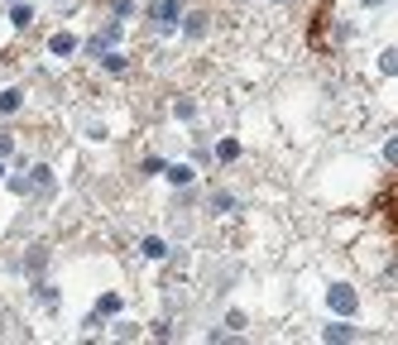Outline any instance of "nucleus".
I'll use <instances>...</instances> for the list:
<instances>
[{
  "instance_id": "nucleus-16",
  "label": "nucleus",
  "mask_w": 398,
  "mask_h": 345,
  "mask_svg": "<svg viewBox=\"0 0 398 345\" xmlns=\"http://www.w3.org/2000/svg\"><path fill=\"white\" fill-rule=\"evenodd\" d=\"M10 149H15V139H10V134H0V159H10Z\"/></svg>"
},
{
  "instance_id": "nucleus-14",
  "label": "nucleus",
  "mask_w": 398,
  "mask_h": 345,
  "mask_svg": "<svg viewBox=\"0 0 398 345\" xmlns=\"http://www.w3.org/2000/svg\"><path fill=\"white\" fill-rule=\"evenodd\" d=\"M10 192H20V197H25V192H34V183H29V178H10Z\"/></svg>"
},
{
  "instance_id": "nucleus-7",
  "label": "nucleus",
  "mask_w": 398,
  "mask_h": 345,
  "mask_svg": "<svg viewBox=\"0 0 398 345\" xmlns=\"http://www.w3.org/2000/svg\"><path fill=\"white\" fill-rule=\"evenodd\" d=\"M120 312V292H106V297H96V317H115Z\"/></svg>"
},
{
  "instance_id": "nucleus-19",
  "label": "nucleus",
  "mask_w": 398,
  "mask_h": 345,
  "mask_svg": "<svg viewBox=\"0 0 398 345\" xmlns=\"http://www.w3.org/2000/svg\"><path fill=\"white\" fill-rule=\"evenodd\" d=\"M370 5H374V0H370Z\"/></svg>"
},
{
  "instance_id": "nucleus-18",
  "label": "nucleus",
  "mask_w": 398,
  "mask_h": 345,
  "mask_svg": "<svg viewBox=\"0 0 398 345\" xmlns=\"http://www.w3.org/2000/svg\"><path fill=\"white\" fill-rule=\"evenodd\" d=\"M0 178H5V159H0Z\"/></svg>"
},
{
  "instance_id": "nucleus-5",
  "label": "nucleus",
  "mask_w": 398,
  "mask_h": 345,
  "mask_svg": "<svg viewBox=\"0 0 398 345\" xmlns=\"http://www.w3.org/2000/svg\"><path fill=\"white\" fill-rule=\"evenodd\" d=\"M10 25H15V29H29V25H34V5L15 0V5H10Z\"/></svg>"
},
{
  "instance_id": "nucleus-15",
  "label": "nucleus",
  "mask_w": 398,
  "mask_h": 345,
  "mask_svg": "<svg viewBox=\"0 0 398 345\" xmlns=\"http://www.w3.org/2000/svg\"><path fill=\"white\" fill-rule=\"evenodd\" d=\"M379 67H384V72H398V48H394V53H384V63H379Z\"/></svg>"
},
{
  "instance_id": "nucleus-10",
  "label": "nucleus",
  "mask_w": 398,
  "mask_h": 345,
  "mask_svg": "<svg viewBox=\"0 0 398 345\" xmlns=\"http://www.w3.org/2000/svg\"><path fill=\"white\" fill-rule=\"evenodd\" d=\"M384 207H389V226H394V235H398V183L389 187V202Z\"/></svg>"
},
{
  "instance_id": "nucleus-2",
  "label": "nucleus",
  "mask_w": 398,
  "mask_h": 345,
  "mask_svg": "<svg viewBox=\"0 0 398 345\" xmlns=\"http://www.w3.org/2000/svg\"><path fill=\"white\" fill-rule=\"evenodd\" d=\"M149 20L159 29H173V20H178V0H159V5H149Z\"/></svg>"
},
{
  "instance_id": "nucleus-4",
  "label": "nucleus",
  "mask_w": 398,
  "mask_h": 345,
  "mask_svg": "<svg viewBox=\"0 0 398 345\" xmlns=\"http://www.w3.org/2000/svg\"><path fill=\"white\" fill-rule=\"evenodd\" d=\"M20 106H25V91H20V86H5V91H0V115H15Z\"/></svg>"
},
{
  "instance_id": "nucleus-17",
  "label": "nucleus",
  "mask_w": 398,
  "mask_h": 345,
  "mask_svg": "<svg viewBox=\"0 0 398 345\" xmlns=\"http://www.w3.org/2000/svg\"><path fill=\"white\" fill-rule=\"evenodd\" d=\"M389 159H398V139H394V144H389Z\"/></svg>"
},
{
  "instance_id": "nucleus-9",
  "label": "nucleus",
  "mask_w": 398,
  "mask_h": 345,
  "mask_svg": "<svg viewBox=\"0 0 398 345\" xmlns=\"http://www.w3.org/2000/svg\"><path fill=\"white\" fill-rule=\"evenodd\" d=\"M168 183H192V163H168Z\"/></svg>"
},
{
  "instance_id": "nucleus-12",
  "label": "nucleus",
  "mask_w": 398,
  "mask_h": 345,
  "mask_svg": "<svg viewBox=\"0 0 398 345\" xmlns=\"http://www.w3.org/2000/svg\"><path fill=\"white\" fill-rule=\"evenodd\" d=\"M236 154H240V144H236V139H221V144H216V159H221V163H226V159H236Z\"/></svg>"
},
{
  "instance_id": "nucleus-13",
  "label": "nucleus",
  "mask_w": 398,
  "mask_h": 345,
  "mask_svg": "<svg viewBox=\"0 0 398 345\" xmlns=\"http://www.w3.org/2000/svg\"><path fill=\"white\" fill-rule=\"evenodd\" d=\"M350 336H355L350 326H326V341H350Z\"/></svg>"
},
{
  "instance_id": "nucleus-8",
  "label": "nucleus",
  "mask_w": 398,
  "mask_h": 345,
  "mask_svg": "<svg viewBox=\"0 0 398 345\" xmlns=\"http://www.w3.org/2000/svg\"><path fill=\"white\" fill-rule=\"evenodd\" d=\"M139 254H144V259H163V254H168V245H163L159 235H149L144 245H139Z\"/></svg>"
},
{
  "instance_id": "nucleus-6",
  "label": "nucleus",
  "mask_w": 398,
  "mask_h": 345,
  "mask_svg": "<svg viewBox=\"0 0 398 345\" xmlns=\"http://www.w3.org/2000/svg\"><path fill=\"white\" fill-rule=\"evenodd\" d=\"M29 173H34V178H29V183L39 187V192H53V168H44V163H34V168H29Z\"/></svg>"
},
{
  "instance_id": "nucleus-3",
  "label": "nucleus",
  "mask_w": 398,
  "mask_h": 345,
  "mask_svg": "<svg viewBox=\"0 0 398 345\" xmlns=\"http://www.w3.org/2000/svg\"><path fill=\"white\" fill-rule=\"evenodd\" d=\"M326 302H331V312H355V292L345 288V283H336V288L326 292Z\"/></svg>"
},
{
  "instance_id": "nucleus-11",
  "label": "nucleus",
  "mask_w": 398,
  "mask_h": 345,
  "mask_svg": "<svg viewBox=\"0 0 398 345\" xmlns=\"http://www.w3.org/2000/svg\"><path fill=\"white\" fill-rule=\"evenodd\" d=\"M101 67H106V72H125V58L106 48V53H101Z\"/></svg>"
},
{
  "instance_id": "nucleus-1",
  "label": "nucleus",
  "mask_w": 398,
  "mask_h": 345,
  "mask_svg": "<svg viewBox=\"0 0 398 345\" xmlns=\"http://www.w3.org/2000/svg\"><path fill=\"white\" fill-rule=\"evenodd\" d=\"M77 48H82V44H77V34H68V29H58L53 39H49V53H53V58H72Z\"/></svg>"
}]
</instances>
